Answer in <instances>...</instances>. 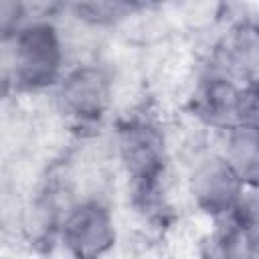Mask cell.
<instances>
[{"label":"cell","instance_id":"obj_1","mask_svg":"<svg viewBox=\"0 0 259 259\" xmlns=\"http://www.w3.org/2000/svg\"><path fill=\"white\" fill-rule=\"evenodd\" d=\"M10 89H55L67 71V42L63 30L45 16L28 20L6 42Z\"/></svg>","mask_w":259,"mask_h":259},{"label":"cell","instance_id":"obj_2","mask_svg":"<svg viewBox=\"0 0 259 259\" xmlns=\"http://www.w3.org/2000/svg\"><path fill=\"white\" fill-rule=\"evenodd\" d=\"M57 233L71 259H103L117 237L111 208L95 196L71 202L59 217Z\"/></svg>","mask_w":259,"mask_h":259},{"label":"cell","instance_id":"obj_3","mask_svg":"<svg viewBox=\"0 0 259 259\" xmlns=\"http://www.w3.org/2000/svg\"><path fill=\"white\" fill-rule=\"evenodd\" d=\"M53 93L61 115L75 125L87 127L99 123L109 111L113 83L99 63L85 61L67 69Z\"/></svg>","mask_w":259,"mask_h":259},{"label":"cell","instance_id":"obj_4","mask_svg":"<svg viewBox=\"0 0 259 259\" xmlns=\"http://www.w3.org/2000/svg\"><path fill=\"white\" fill-rule=\"evenodd\" d=\"M249 190L251 188L219 152L202 154L192 164L188 194L196 208L212 221L231 217Z\"/></svg>","mask_w":259,"mask_h":259},{"label":"cell","instance_id":"obj_5","mask_svg":"<svg viewBox=\"0 0 259 259\" xmlns=\"http://www.w3.org/2000/svg\"><path fill=\"white\" fill-rule=\"evenodd\" d=\"M202 259H257V204L251 188L237 210L214 221L202 241Z\"/></svg>","mask_w":259,"mask_h":259},{"label":"cell","instance_id":"obj_6","mask_svg":"<svg viewBox=\"0 0 259 259\" xmlns=\"http://www.w3.org/2000/svg\"><path fill=\"white\" fill-rule=\"evenodd\" d=\"M219 154L235 168L249 188H255L259 166L257 123H243L223 132V146Z\"/></svg>","mask_w":259,"mask_h":259}]
</instances>
